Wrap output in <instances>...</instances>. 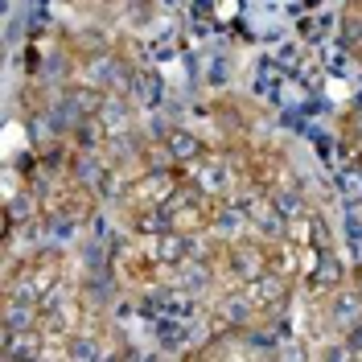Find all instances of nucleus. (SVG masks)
<instances>
[{
    "label": "nucleus",
    "mask_w": 362,
    "mask_h": 362,
    "mask_svg": "<svg viewBox=\"0 0 362 362\" xmlns=\"http://www.w3.org/2000/svg\"><path fill=\"white\" fill-rule=\"evenodd\" d=\"M99 112H103V90L90 87V83L87 87H66L62 90V99H58V107H54L58 124L70 128V132H78L90 115H99Z\"/></svg>",
    "instance_id": "nucleus-1"
},
{
    "label": "nucleus",
    "mask_w": 362,
    "mask_h": 362,
    "mask_svg": "<svg viewBox=\"0 0 362 362\" xmlns=\"http://www.w3.org/2000/svg\"><path fill=\"white\" fill-rule=\"evenodd\" d=\"M54 288H58V259H54V255H42V259L25 264V268L13 276V296L37 300V305H42L45 296H54Z\"/></svg>",
    "instance_id": "nucleus-2"
},
{
    "label": "nucleus",
    "mask_w": 362,
    "mask_h": 362,
    "mask_svg": "<svg viewBox=\"0 0 362 362\" xmlns=\"http://www.w3.org/2000/svg\"><path fill=\"white\" fill-rule=\"evenodd\" d=\"M132 78H136V70L128 66L119 54H112V49H103L99 58H90V87L128 95V90H132Z\"/></svg>",
    "instance_id": "nucleus-3"
},
{
    "label": "nucleus",
    "mask_w": 362,
    "mask_h": 362,
    "mask_svg": "<svg viewBox=\"0 0 362 362\" xmlns=\"http://www.w3.org/2000/svg\"><path fill=\"white\" fill-rule=\"evenodd\" d=\"M268 264L272 259L259 243H230V247H226V268H230L235 280H243V284L259 280V276L268 272Z\"/></svg>",
    "instance_id": "nucleus-4"
},
{
    "label": "nucleus",
    "mask_w": 362,
    "mask_h": 362,
    "mask_svg": "<svg viewBox=\"0 0 362 362\" xmlns=\"http://www.w3.org/2000/svg\"><path fill=\"white\" fill-rule=\"evenodd\" d=\"M189 230H177V226H165V230H157L153 235V255H157L160 268H177V264H185L189 259Z\"/></svg>",
    "instance_id": "nucleus-5"
},
{
    "label": "nucleus",
    "mask_w": 362,
    "mask_h": 362,
    "mask_svg": "<svg viewBox=\"0 0 362 362\" xmlns=\"http://www.w3.org/2000/svg\"><path fill=\"white\" fill-rule=\"evenodd\" d=\"M243 218L251 226H259V235H284V210L280 202H272V198H247L243 202Z\"/></svg>",
    "instance_id": "nucleus-6"
},
{
    "label": "nucleus",
    "mask_w": 362,
    "mask_h": 362,
    "mask_svg": "<svg viewBox=\"0 0 362 362\" xmlns=\"http://www.w3.org/2000/svg\"><path fill=\"white\" fill-rule=\"evenodd\" d=\"M33 325H37V300L8 293V300H4V334H25Z\"/></svg>",
    "instance_id": "nucleus-7"
},
{
    "label": "nucleus",
    "mask_w": 362,
    "mask_h": 362,
    "mask_svg": "<svg viewBox=\"0 0 362 362\" xmlns=\"http://www.w3.org/2000/svg\"><path fill=\"white\" fill-rule=\"evenodd\" d=\"M284 293H288V284H284V276L280 272H264L259 280H251L247 284V296L255 300V309H268V305H280L284 300Z\"/></svg>",
    "instance_id": "nucleus-8"
},
{
    "label": "nucleus",
    "mask_w": 362,
    "mask_h": 362,
    "mask_svg": "<svg viewBox=\"0 0 362 362\" xmlns=\"http://www.w3.org/2000/svg\"><path fill=\"white\" fill-rule=\"evenodd\" d=\"M165 148H169V157L177 160V165H194V160L206 157V144L194 132H185V128H173V132L165 136Z\"/></svg>",
    "instance_id": "nucleus-9"
},
{
    "label": "nucleus",
    "mask_w": 362,
    "mask_h": 362,
    "mask_svg": "<svg viewBox=\"0 0 362 362\" xmlns=\"http://www.w3.org/2000/svg\"><path fill=\"white\" fill-rule=\"evenodd\" d=\"M29 136H33V144H37V148H49V144L62 136L58 115H54V112H29Z\"/></svg>",
    "instance_id": "nucleus-10"
},
{
    "label": "nucleus",
    "mask_w": 362,
    "mask_h": 362,
    "mask_svg": "<svg viewBox=\"0 0 362 362\" xmlns=\"http://www.w3.org/2000/svg\"><path fill=\"white\" fill-rule=\"evenodd\" d=\"M128 95H132L140 107H157L160 103V78L153 74V70H136L132 90H128Z\"/></svg>",
    "instance_id": "nucleus-11"
},
{
    "label": "nucleus",
    "mask_w": 362,
    "mask_h": 362,
    "mask_svg": "<svg viewBox=\"0 0 362 362\" xmlns=\"http://www.w3.org/2000/svg\"><path fill=\"white\" fill-rule=\"evenodd\" d=\"M251 313H255V300H251L247 293H235V296H226L223 305H218V317H223L226 325H247Z\"/></svg>",
    "instance_id": "nucleus-12"
},
{
    "label": "nucleus",
    "mask_w": 362,
    "mask_h": 362,
    "mask_svg": "<svg viewBox=\"0 0 362 362\" xmlns=\"http://www.w3.org/2000/svg\"><path fill=\"white\" fill-rule=\"evenodd\" d=\"M74 177L83 181L87 189H99V185L107 181V169H103L95 157H78V165H74Z\"/></svg>",
    "instance_id": "nucleus-13"
},
{
    "label": "nucleus",
    "mask_w": 362,
    "mask_h": 362,
    "mask_svg": "<svg viewBox=\"0 0 362 362\" xmlns=\"http://www.w3.org/2000/svg\"><path fill=\"white\" fill-rule=\"evenodd\" d=\"M338 280H341V264L334 255H325L313 272V288H338Z\"/></svg>",
    "instance_id": "nucleus-14"
},
{
    "label": "nucleus",
    "mask_w": 362,
    "mask_h": 362,
    "mask_svg": "<svg viewBox=\"0 0 362 362\" xmlns=\"http://www.w3.org/2000/svg\"><path fill=\"white\" fill-rule=\"evenodd\" d=\"M206 284H210V268H206V264H194V272L189 268L181 272V288H185V293H198Z\"/></svg>",
    "instance_id": "nucleus-15"
},
{
    "label": "nucleus",
    "mask_w": 362,
    "mask_h": 362,
    "mask_svg": "<svg viewBox=\"0 0 362 362\" xmlns=\"http://www.w3.org/2000/svg\"><path fill=\"white\" fill-rule=\"evenodd\" d=\"M66 354H70V358H99V346H95L90 338H74Z\"/></svg>",
    "instance_id": "nucleus-16"
},
{
    "label": "nucleus",
    "mask_w": 362,
    "mask_h": 362,
    "mask_svg": "<svg viewBox=\"0 0 362 362\" xmlns=\"http://www.w3.org/2000/svg\"><path fill=\"white\" fill-rule=\"evenodd\" d=\"M202 189H210V194H218V189H226V173H218V165H210V169H202Z\"/></svg>",
    "instance_id": "nucleus-17"
},
{
    "label": "nucleus",
    "mask_w": 362,
    "mask_h": 362,
    "mask_svg": "<svg viewBox=\"0 0 362 362\" xmlns=\"http://www.w3.org/2000/svg\"><path fill=\"white\" fill-rule=\"evenodd\" d=\"M346 128H350V140H362V107H354V112H350Z\"/></svg>",
    "instance_id": "nucleus-18"
},
{
    "label": "nucleus",
    "mask_w": 362,
    "mask_h": 362,
    "mask_svg": "<svg viewBox=\"0 0 362 362\" xmlns=\"http://www.w3.org/2000/svg\"><path fill=\"white\" fill-rule=\"evenodd\" d=\"M346 341H350V350H354V354H362V321H354V325H350Z\"/></svg>",
    "instance_id": "nucleus-19"
},
{
    "label": "nucleus",
    "mask_w": 362,
    "mask_h": 362,
    "mask_svg": "<svg viewBox=\"0 0 362 362\" xmlns=\"http://www.w3.org/2000/svg\"><path fill=\"white\" fill-rule=\"evenodd\" d=\"M354 288H358V300H362V268L354 272Z\"/></svg>",
    "instance_id": "nucleus-20"
}]
</instances>
